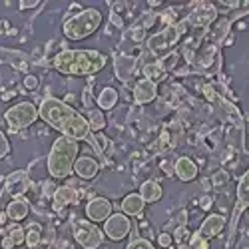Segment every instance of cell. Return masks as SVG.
<instances>
[{"mask_svg":"<svg viewBox=\"0 0 249 249\" xmlns=\"http://www.w3.org/2000/svg\"><path fill=\"white\" fill-rule=\"evenodd\" d=\"M163 76H165V72L160 66V62H156V64H148L146 68H143V78H148L152 82H156L158 78H163Z\"/></svg>","mask_w":249,"mask_h":249,"instance_id":"484cf974","label":"cell"},{"mask_svg":"<svg viewBox=\"0 0 249 249\" xmlns=\"http://www.w3.org/2000/svg\"><path fill=\"white\" fill-rule=\"evenodd\" d=\"M86 120L90 124V130L92 132H100V130L106 128V118H104L102 110H90V114H88Z\"/></svg>","mask_w":249,"mask_h":249,"instance_id":"d4e9b609","label":"cell"},{"mask_svg":"<svg viewBox=\"0 0 249 249\" xmlns=\"http://www.w3.org/2000/svg\"><path fill=\"white\" fill-rule=\"evenodd\" d=\"M28 212H30L28 199L18 197V199H12V201L6 205V212H4V213H6V217H8L10 221L18 223V221H22V219L28 217Z\"/></svg>","mask_w":249,"mask_h":249,"instance_id":"ac0fdd59","label":"cell"},{"mask_svg":"<svg viewBox=\"0 0 249 249\" xmlns=\"http://www.w3.org/2000/svg\"><path fill=\"white\" fill-rule=\"evenodd\" d=\"M158 241H160V245H161V247H170L174 239H172V235H170V233H161V235H158Z\"/></svg>","mask_w":249,"mask_h":249,"instance_id":"d6a6232c","label":"cell"},{"mask_svg":"<svg viewBox=\"0 0 249 249\" xmlns=\"http://www.w3.org/2000/svg\"><path fill=\"white\" fill-rule=\"evenodd\" d=\"M104 235L110 237L112 241H122L126 239L132 231V221L124 213H112L106 221H104Z\"/></svg>","mask_w":249,"mask_h":249,"instance_id":"ba28073f","label":"cell"},{"mask_svg":"<svg viewBox=\"0 0 249 249\" xmlns=\"http://www.w3.org/2000/svg\"><path fill=\"white\" fill-rule=\"evenodd\" d=\"M126 249H156L148 239H142V237H136V239H132L130 243H128V247Z\"/></svg>","mask_w":249,"mask_h":249,"instance_id":"83f0119b","label":"cell"},{"mask_svg":"<svg viewBox=\"0 0 249 249\" xmlns=\"http://www.w3.org/2000/svg\"><path fill=\"white\" fill-rule=\"evenodd\" d=\"M10 152V143H8V138L4 136V132H0V160L6 158Z\"/></svg>","mask_w":249,"mask_h":249,"instance_id":"f1b7e54d","label":"cell"},{"mask_svg":"<svg viewBox=\"0 0 249 249\" xmlns=\"http://www.w3.org/2000/svg\"><path fill=\"white\" fill-rule=\"evenodd\" d=\"M76 201H78V192L72 188V185H60L52 197V210L62 213L64 207H68L70 203H76Z\"/></svg>","mask_w":249,"mask_h":249,"instance_id":"2e32d148","label":"cell"},{"mask_svg":"<svg viewBox=\"0 0 249 249\" xmlns=\"http://www.w3.org/2000/svg\"><path fill=\"white\" fill-rule=\"evenodd\" d=\"M130 34H132V38L136 40V42H142V40L146 38V30H143V28H138V26H134V28L130 30Z\"/></svg>","mask_w":249,"mask_h":249,"instance_id":"4dcf8cb0","label":"cell"},{"mask_svg":"<svg viewBox=\"0 0 249 249\" xmlns=\"http://www.w3.org/2000/svg\"><path fill=\"white\" fill-rule=\"evenodd\" d=\"M24 239H26V231L18 223H14L8 230V233L4 235V239H2V243H0V245H2L4 249H12V247H16L20 243H24Z\"/></svg>","mask_w":249,"mask_h":249,"instance_id":"7402d4cb","label":"cell"},{"mask_svg":"<svg viewBox=\"0 0 249 249\" xmlns=\"http://www.w3.org/2000/svg\"><path fill=\"white\" fill-rule=\"evenodd\" d=\"M158 96V86H156V82L148 80V78H142L136 82V86H134V100L138 104H150L154 102Z\"/></svg>","mask_w":249,"mask_h":249,"instance_id":"9a60e30c","label":"cell"},{"mask_svg":"<svg viewBox=\"0 0 249 249\" xmlns=\"http://www.w3.org/2000/svg\"><path fill=\"white\" fill-rule=\"evenodd\" d=\"M100 172V161H96L94 158L90 156H80L74 163V174L80 178V179H94Z\"/></svg>","mask_w":249,"mask_h":249,"instance_id":"5bb4252c","label":"cell"},{"mask_svg":"<svg viewBox=\"0 0 249 249\" xmlns=\"http://www.w3.org/2000/svg\"><path fill=\"white\" fill-rule=\"evenodd\" d=\"M203 94L207 96V100H213V98H215V94H213V88H212L210 84H205V86H203Z\"/></svg>","mask_w":249,"mask_h":249,"instance_id":"e575fe53","label":"cell"},{"mask_svg":"<svg viewBox=\"0 0 249 249\" xmlns=\"http://www.w3.org/2000/svg\"><path fill=\"white\" fill-rule=\"evenodd\" d=\"M114 66H116V78L120 82H128L134 78L136 70H138V58L136 56H128V54H122V56H116L114 60Z\"/></svg>","mask_w":249,"mask_h":249,"instance_id":"4fadbf2b","label":"cell"},{"mask_svg":"<svg viewBox=\"0 0 249 249\" xmlns=\"http://www.w3.org/2000/svg\"><path fill=\"white\" fill-rule=\"evenodd\" d=\"M227 181H230V176H227V172H219L213 178V185H215V188H221V183L227 185Z\"/></svg>","mask_w":249,"mask_h":249,"instance_id":"f546056e","label":"cell"},{"mask_svg":"<svg viewBox=\"0 0 249 249\" xmlns=\"http://www.w3.org/2000/svg\"><path fill=\"white\" fill-rule=\"evenodd\" d=\"M30 176L28 172L24 170H18V172H12L6 181H4V190L8 196H12V199H18V197H22L28 190H30Z\"/></svg>","mask_w":249,"mask_h":249,"instance_id":"9c48e42d","label":"cell"},{"mask_svg":"<svg viewBox=\"0 0 249 249\" xmlns=\"http://www.w3.org/2000/svg\"><path fill=\"white\" fill-rule=\"evenodd\" d=\"M143 207H146V201L142 199L140 194H128L126 197L122 199V213L128 217H138L142 215Z\"/></svg>","mask_w":249,"mask_h":249,"instance_id":"d6986e66","label":"cell"},{"mask_svg":"<svg viewBox=\"0 0 249 249\" xmlns=\"http://www.w3.org/2000/svg\"><path fill=\"white\" fill-rule=\"evenodd\" d=\"M140 196L146 203H156L163 196V190H161V185L156 179H148V181H143L140 185Z\"/></svg>","mask_w":249,"mask_h":249,"instance_id":"ffe728a7","label":"cell"},{"mask_svg":"<svg viewBox=\"0 0 249 249\" xmlns=\"http://www.w3.org/2000/svg\"><path fill=\"white\" fill-rule=\"evenodd\" d=\"M223 227H225V217L223 215H217V213H212V215H207L201 223V227L197 230V237H201L203 241H210L213 239L215 235H219L223 231Z\"/></svg>","mask_w":249,"mask_h":249,"instance_id":"7c38bea8","label":"cell"},{"mask_svg":"<svg viewBox=\"0 0 249 249\" xmlns=\"http://www.w3.org/2000/svg\"><path fill=\"white\" fill-rule=\"evenodd\" d=\"M249 207V170L243 174V178L237 183V207H235V219L237 215Z\"/></svg>","mask_w":249,"mask_h":249,"instance_id":"44dd1931","label":"cell"},{"mask_svg":"<svg viewBox=\"0 0 249 249\" xmlns=\"http://www.w3.org/2000/svg\"><path fill=\"white\" fill-rule=\"evenodd\" d=\"M210 205H212V197L205 196V197L201 199V207H203V210H210Z\"/></svg>","mask_w":249,"mask_h":249,"instance_id":"74e56055","label":"cell"},{"mask_svg":"<svg viewBox=\"0 0 249 249\" xmlns=\"http://www.w3.org/2000/svg\"><path fill=\"white\" fill-rule=\"evenodd\" d=\"M86 215H88V221H92V223L106 221L112 215V201H108L106 197L90 199L86 205Z\"/></svg>","mask_w":249,"mask_h":249,"instance_id":"8fae6325","label":"cell"},{"mask_svg":"<svg viewBox=\"0 0 249 249\" xmlns=\"http://www.w3.org/2000/svg\"><path fill=\"white\" fill-rule=\"evenodd\" d=\"M24 243L32 249V247H38L40 243H42V225L40 223H30L28 225V230H26V239H24Z\"/></svg>","mask_w":249,"mask_h":249,"instance_id":"cb8c5ba5","label":"cell"},{"mask_svg":"<svg viewBox=\"0 0 249 249\" xmlns=\"http://www.w3.org/2000/svg\"><path fill=\"white\" fill-rule=\"evenodd\" d=\"M108 58L98 50H62L52 58V66L68 76H92L104 70Z\"/></svg>","mask_w":249,"mask_h":249,"instance_id":"7a4b0ae2","label":"cell"},{"mask_svg":"<svg viewBox=\"0 0 249 249\" xmlns=\"http://www.w3.org/2000/svg\"><path fill=\"white\" fill-rule=\"evenodd\" d=\"M102 12L96 8H86L78 14H74L72 18H68L62 32L68 40H84L88 36H92L100 26H102Z\"/></svg>","mask_w":249,"mask_h":249,"instance_id":"277c9868","label":"cell"},{"mask_svg":"<svg viewBox=\"0 0 249 249\" xmlns=\"http://www.w3.org/2000/svg\"><path fill=\"white\" fill-rule=\"evenodd\" d=\"M4 118H6L12 132H20L24 128H30L40 116H38V108L32 102H20L16 106H12L10 110H6Z\"/></svg>","mask_w":249,"mask_h":249,"instance_id":"8992f818","label":"cell"},{"mask_svg":"<svg viewBox=\"0 0 249 249\" xmlns=\"http://www.w3.org/2000/svg\"><path fill=\"white\" fill-rule=\"evenodd\" d=\"M38 116H40V120H44L48 126H52L62 136L72 138L76 142L88 140L92 143V148L100 152L98 142L90 136L92 130H90V124H88L86 116L76 112L66 102L56 100V98H44L38 106Z\"/></svg>","mask_w":249,"mask_h":249,"instance_id":"6da1fadb","label":"cell"},{"mask_svg":"<svg viewBox=\"0 0 249 249\" xmlns=\"http://www.w3.org/2000/svg\"><path fill=\"white\" fill-rule=\"evenodd\" d=\"M74 237L84 249H98L104 243V231L100 230V227H96V223L84 221V219H80L76 223Z\"/></svg>","mask_w":249,"mask_h":249,"instance_id":"52a82bcc","label":"cell"},{"mask_svg":"<svg viewBox=\"0 0 249 249\" xmlns=\"http://www.w3.org/2000/svg\"><path fill=\"white\" fill-rule=\"evenodd\" d=\"M80 154V142L60 136L48 154V174L54 179H66L74 174V163Z\"/></svg>","mask_w":249,"mask_h":249,"instance_id":"3957f363","label":"cell"},{"mask_svg":"<svg viewBox=\"0 0 249 249\" xmlns=\"http://www.w3.org/2000/svg\"><path fill=\"white\" fill-rule=\"evenodd\" d=\"M46 241H48V243H52V241H54V230H50V231H48V235H46Z\"/></svg>","mask_w":249,"mask_h":249,"instance_id":"ab89813d","label":"cell"},{"mask_svg":"<svg viewBox=\"0 0 249 249\" xmlns=\"http://www.w3.org/2000/svg\"><path fill=\"white\" fill-rule=\"evenodd\" d=\"M36 4H40V2H36V0H32V2H30V0H24V2H20V8L26 10V8H34Z\"/></svg>","mask_w":249,"mask_h":249,"instance_id":"d590c367","label":"cell"},{"mask_svg":"<svg viewBox=\"0 0 249 249\" xmlns=\"http://www.w3.org/2000/svg\"><path fill=\"white\" fill-rule=\"evenodd\" d=\"M161 170L168 174V176H176V174H174V168L170 165V161H163V163H161Z\"/></svg>","mask_w":249,"mask_h":249,"instance_id":"8d00e7d4","label":"cell"},{"mask_svg":"<svg viewBox=\"0 0 249 249\" xmlns=\"http://www.w3.org/2000/svg\"><path fill=\"white\" fill-rule=\"evenodd\" d=\"M190 239H192V233H190V230L185 225H181V227H176V243H190Z\"/></svg>","mask_w":249,"mask_h":249,"instance_id":"4316f807","label":"cell"},{"mask_svg":"<svg viewBox=\"0 0 249 249\" xmlns=\"http://www.w3.org/2000/svg\"><path fill=\"white\" fill-rule=\"evenodd\" d=\"M197 163L188 158V156H181L176 163H174V174L178 176L179 181H194L197 178Z\"/></svg>","mask_w":249,"mask_h":249,"instance_id":"e0dca14e","label":"cell"},{"mask_svg":"<svg viewBox=\"0 0 249 249\" xmlns=\"http://www.w3.org/2000/svg\"><path fill=\"white\" fill-rule=\"evenodd\" d=\"M56 190H58V188H56L52 181H46V183H44V196H46V197H54Z\"/></svg>","mask_w":249,"mask_h":249,"instance_id":"836d02e7","label":"cell"},{"mask_svg":"<svg viewBox=\"0 0 249 249\" xmlns=\"http://www.w3.org/2000/svg\"><path fill=\"white\" fill-rule=\"evenodd\" d=\"M6 219H8V217H6V213H4V212H0V230H2V227H4Z\"/></svg>","mask_w":249,"mask_h":249,"instance_id":"f35d334b","label":"cell"},{"mask_svg":"<svg viewBox=\"0 0 249 249\" xmlns=\"http://www.w3.org/2000/svg\"><path fill=\"white\" fill-rule=\"evenodd\" d=\"M215 18H217V10H215V6H213L212 2H201V4L190 14V18L185 20V22H188V26L205 30L207 26L213 22Z\"/></svg>","mask_w":249,"mask_h":249,"instance_id":"30bf717a","label":"cell"},{"mask_svg":"<svg viewBox=\"0 0 249 249\" xmlns=\"http://www.w3.org/2000/svg\"><path fill=\"white\" fill-rule=\"evenodd\" d=\"M24 88L26 90H36L38 88V78L36 76H26L24 78Z\"/></svg>","mask_w":249,"mask_h":249,"instance_id":"1f68e13d","label":"cell"},{"mask_svg":"<svg viewBox=\"0 0 249 249\" xmlns=\"http://www.w3.org/2000/svg\"><path fill=\"white\" fill-rule=\"evenodd\" d=\"M118 104V90L112 86H106L98 96V108L100 110H112Z\"/></svg>","mask_w":249,"mask_h":249,"instance_id":"603a6c76","label":"cell"},{"mask_svg":"<svg viewBox=\"0 0 249 249\" xmlns=\"http://www.w3.org/2000/svg\"><path fill=\"white\" fill-rule=\"evenodd\" d=\"M185 28H188V22H179V24H174V26H168L163 28L161 32H156L154 36L148 38V48L152 54H168L178 42L181 34L185 32Z\"/></svg>","mask_w":249,"mask_h":249,"instance_id":"5b68a950","label":"cell"}]
</instances>
